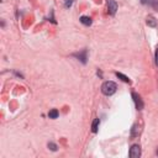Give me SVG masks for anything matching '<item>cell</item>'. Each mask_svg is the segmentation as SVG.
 I'll use <instances>...</instances> for the list:
<instances>
[{"label":"cell","mask_w":158,"mask_h":158,"mask_svg":"<svg viewBox=\"0 0 158 158\" xmlns=\"http://www.w3.org/2000/svg\"><path fill=\"white\" fill-rule=\"evenodd\" d=\"M73 2H74V0H64V6L65 7H70L73 5Z\"/></svg>","instance_id":"obj_14"},{"label":"cell","mask_w":158,"mask_h":158,"mask_svg":"<svg viewBox=\"0 0 158 158\" xmlns=\"http://www.w3.org/2000/svg\"><path fill=\"white\" fill-rule=\"evenodd\" d=\"M47 146H48V148H49L51 151H57V148H58V147H57V144H56V143H53V142H48V144H47Z\"/></svg>","instance_id":"obj_13"},{"label":"cell","mask_w":158,"mask_h":158,"mask_svg":"<svg viewBox=\"0 0 158 158\" xmlns=\"http://www.w3.org/2000/svg\"><path fill=\"white\" fill-rule=\"evenodd\" d=\"M117 10V2L115 0H107V12L110 15H115Z\"/></svg>","instance_id":"obj_4"},{"label":"cell","mask_w":158,"mask_h":158,"mask_svg":"<svg viewBox=\"0 0 158 158\" xmlns=\"http://www.w3.org/2000/svg\"><path fill=\"white\" fill-rule=\"evenodd\" d=\"M115 74H116V77H117V78H120L122 81H125V83H130V79H128V77L123 75L122 73H118V72H116Z\"/></svg>","instance_id":"obj_11"},{"label":"cell","mask_w":158,"mask_h":158,"mask_svg":"<svg viewBox=\"0 0 158 158\" xmlns=\"http://www.w3.org/2000/svg\"><path fill=\"white\" fill-rule=\"evenodd\" d=\"M132 98H133V101H135L136 109H137V110H142V109H143V106H144V104H143V101H142L141 96H139L138 94H136V93H132Z\"/></svg>","instance_id":"obj_3"},{"label":"cell","mask_w":158,"mask_h":158,"mask_svg":"<svg viewBox=\"0 0 158 158\" xmlns=\"http://www.w3.org/2000/svg\"><path fill=\"white\" fill-rule=\"evenodd\" d=\"M116 89H117L116 84H115L114 81H111V80H107V81H105V83L101 85V93H102L104 95H106V96H110V95L115 94Z\"/></svg>","instance_id":"obj_1"},{"label":"cell","mask_w":158,"mask_h":158,"mask_svg":"<svg viewBox=\"0 0 158 158\" xmlns=\"http://www.w3.org/2000/svg\"><path fill=\"white\" fill-rule=\"evenodd\" d=\"M58 115H59V112H58V110H56V109H53V110H51V111L48 112L49 118H57Z\"/></svg>","instance_id":"obj_12"},{"label":"cell","mask_w":158,"mask_h":158,"mask_svg":"<svg viewBox=\"0 0 158 158\" xmlns=\"http://www.w3.org/2000/svg\"><path fill=\"white\" fill-rule=\"evenodd\" d=\"M141 2L144 5H148V6H151L158 11V0H141Z\"/></svg>","instance_id":"obj_5"},{"label":"cell","mask_w":158,"mask_h":158,"mask_svg":"<svg viewBox=\"0 0 158 158\" xmlns=\"http://www.w3.org/2000/svg\"><path fill=\"white\" fill-rule=\"evenodd\" d=\"M99 123H100V120H99V117H96V118L93 121V125H91V131H93L94 133H95V132H98Z\"/></svg>","instance_id":"obj_9"},{"label":"cell","mask_w":158,"mask_h":158,"mask_svg":"<svg viewBox=\"0 0 158 158\" xmlns=\"http://www.w3.org/2000/svg\"><path fill=\"white\" fill-rule=\"evenodd\" d=\"M146 23H147L149 27H156V26H157V20H156L152 15H149V16H147V19H146Z\"/></svg>","instance_id":"obj_6"},{"label":"cell","mask_w":158,"mask_h":158,"mask_svg":"<svg viewBox=\"0 0 158 158\" xmlns=\"http://www.w3.org/2000/svg\"><path fill=\"white\" fill-rule=\"evenodd\" d=\"M141 133V128H139V126L137 125V123H135L133 126H132V130H131V136L132 137H136V136H138Z\"/></svg>","instance_id":"obj_7"},{"label":"cell","mask_w":158,"mask_h":158,"mask_svg":"<svg viewBox=\"0 0 158 158\" xmlns=\"http://www.w3.org/2000/svg\"><path fill=\"white\" fill-rule=\"evenodd\" d=\"M128 156L131 158H138L141 156V147L138 144H133L131 148H130V153Z\"/></svg>","instance_id":"obj_2"},{"label":"cell","mask_w":158,"mask_h":158,"mask_svg":"<svg viewBox=\"0 0 158 158\" xmlns=\"http://www.w3.org/2000/svg\"><path fill=\"white\" fill-rule=\"evenodd\" d=\"M156 153H157V156H158V148H157V152H156Z\"/></svg>","instance_id":"obj_16"},{"label":"cell","mask_w":158,"mask_h":158,"mask_svg":"<svg viewBox=\"0 0 158 158\" xmlns=\"http://www.w3.org/2000/svg\"><path fill=\"white\" fill-rule=\"evenodd\" d=\"M75 57H78L83 63H86V51H83L81 53H77V54H74Z\"/></svg>","instance_id":"obj_10"},{"label":"cell","mask_w":158,"mask_h":158,"mask_svg":"<svg viewBox=\"0 0 158 158\" xmlns=\"http://www.w3.org/2000/svg\"><path fill=\"white\" fill-rule=\"evenodd\" d=\"M80 22L83 23V25H85V26H90L91 25V19L89 17V16H81L80 17Z\"/></svg>","instance_id":"obj_8"},{"label":"cell","mask_w":158,"mask_h":158,"mask_svg":"<svg viewBox=\"0 0 158 158\" xmlns=\"http://www.w3.org/2000/svg\"><path fill=\"white\" fill-rule=\"evenodd\" d=\"M154 60H156V65L158 67V47H157L156 53H154Z\"/></svg>","instance_id":"obj_15"}]
</instances>
